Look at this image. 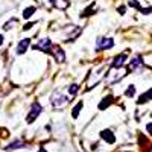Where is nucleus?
Segmentation results:
<instances>
[{"mask_svg": "<svg viewBox=\"0 0 152 152\" xmlns=\"http://www.w3.org/2000/svg\"><path fill=\"white\" fill-rule=\"evenodd\" d=\"M126 72H128V69H113L108 75H107V82L108 84H116V82H119L123 76L126 75Z\"/></svg>", "mask_w": 152, "mask_h": 152, "instance_id": "nucleus-1", "label": "nucleus"}, {"mask_svg": "<svg viewBox=\"0 0 152 152\" xmlns=\"http://www.w3.org/2000/svg\"><path fill=\"white\" fill-rule=\"evenodd\" d=\"M50 102H52V105L55 108H62V107H66L67 102H69V97L64 96V94H61L59 91H55L52 94V97H50Z\"/></svg>", "mask_w": 152, "mask_h": 152, "instance_id": "nucleus-2", "label": "nucleus"}, {"mask_svg": "<svg viewBox=\"0 0 152 152\" xmlns=\"http://www.w3.org/2000/svg\"><path fill=\"white\" fill-rule=\"evenodd\" d=\"M114 46V40L113 38H105V37H99L97 38V43H96V47L97 50H107V49H111Z\"/></svg>", "mask_w": 152, "mask_h": 152, "instance_id": "nucleus-3", "label": "nucleus"}, {"mask_svg": "<svg viewBox=\"0 0 152 152\" xmlns=\"http://www.w3.org/2000/svg\"><path fill=\"white\" fill-rule=\"evenodd\" d=\"M34 49L41 50V52H50V50H52V41H50L49 38H41V40L34 46Z\"/></svg>", "mask_w": 152, "mask_h": 152, "instance_id": "nucleus-4", "label": "nucleus"}, {"mask_svg": "<svg viewBox=\"0 0 152 152\" xmlns=\"http://www.w3.org/2000/svg\"><path fill=\"white\" fill-rule=\"evenodd\" d=\"M41 113V105L38 104V102H35L34 105H32V108H31V113H29V116H28V123H32L37 117H38V114Z\"/></svg>", "mask_w": 152, "mask_h": 152, "instance_id": "nucleus-5", "label": "nucleus"}, {"mask_svg": "<svg viewBox=\"0 0 152 152\" xmlns=\"http://www.w3.org/2000/svg\"><path fill=\"white\" fill-rule=\"evenodd\" d=\"M52 52H53V56L58 62H64L66 61V53L64 50H62L61 47H52Z\"/></svg>", "mask_w": 152, "mask_h": 152, "instance_id": "nucleus-6", "label": "nucleus"}, {"mask_svg": "<svg viewBox=\"0 0 152 152\" xmlns=\"http://www.w3.org/2000/svg\"><path fill=\"white\" fill-rule=\"evenodd\" d=\"M125 61H126V53H120L119 56L114 58V61H113V69H122L123 64H125Z\"/></svg>", "mask_w": 152, "mask_h": 152, "instance_id": "nucleus-7", "label": "nucleus"}, {"mask_svg": "<svg viewBox=\"0 0 152 152\" xmlns=\"http://www.w3.org/2000/svg\"><path fill=\"white\" fill-rule=\"evenodd\" d=\"M100 137H102L104 140H105L107 143H110V145H113L114 142H116V137H114V134H113L110 129H104L102 132H100Z\"/></svg>", "mask_w": 152, "mask_h": 152, "instance_id": "nucleus-8", "label": "nucleus"}, {"mask_svg": "<svg viewBox=\"0 0 152 152\" xmlns=\"http://www.w3.org/2000/svg\"><path fill=\"white\" fill-rule=\"evenodd\" d=\"M29 44H31V38H24V40H21L18 43V47H17V53H24L28 50Z\"/></svg>", "mask_w": 152, "mask_h": 152, "instance_id": "nucleus-9", "label": "nucleus"}, {"mask_svg": "<svg viewBox=\"0 0 152 152\" xmlns=\"http://www.w3.org/2000/svg\"><path fill=\"white\" fill-rule=\"evenodd\" d=\"M111 104H113V96H107V97L102 99V102L99 104V110H105V108H108Z\"/></svg>", "mask_w": 152, "mask_h": 152, "instance_id": "nucleus-10", "label": "nucleus"}, {"mask_svg": "<svg viewBox=\"0 0 152 152\" xmlns=\"http://www.w3.org/2000/svg\"><path fill=\"white\" fill-rule=\"evenodd\" d=\"M53 5L58 9H66L69 8V0H53Z\"/></svg>", "mask_w": 152, "mask_h": 152, "instance_id": "nucleus-11", "label": "nucleus"}, {"mask_svg": "<svg viewBox=\"0 0 152 152\" xmlns=\"http://www.w3.org/2000/svg\"><path fill=\"white\" fill-rule=\"evenodd\" d=\"M142 64H143V61L137 56V58H134V59L131 61V64H129V70H134V69H137V67H140Z\"/></svg>", "mask_w": 152, "mask_h": 152, "instance_id": "nucleus-12", "label": "nucleus"}, {"mask_svg": "<svg viewBox=\"0 0 152 152\" xmlns=\"http://www.w3.org/2000/svg\"><path fill=\"white\" fill-rule=\"evenodd\" d=\"M35 11H37V8H35V6H29V8H26V9H24V12H23V17H24V18L32 17Z\"/></svg>", "mask_w": 152, "mask_h": 152, "instance_id": "nucleus-13", "label": "nucleus"}, {"mask_svg": "<svg viewBox=\"0 0 152 152\" xmlns=\"http://www.w3.org/2000/svg\"><path fill=\"white\" fill-rule=\"evenodd\" d=\"M84 107V104L82 102H79L78 105H76L75 108H73V111H72V116H73V119H76V117H78L79 116V111H81V108Z\"/></svg>", "mask_w": 152, "mask_h": 152, "instance_id": "nucleus-14", "label": "nucleus"}, {"mask_svg": "<svg viewBox=\"0 0 152 152\" xmlns=\"http://www.w3.org/2000/svg\"><path fill=\"white\" fill-rule=\"evenodd\" d=\"M134 93H135V87H134V85H129V87H128V90L125 91V96H126V97H132Z\"/></svg>", "mask_w": 152, "mask_h": 152, "instance_id": "nucleus-15", "label": "nucleus"}, {"mask_svg": "<svg viewBox=\"0 0 152 152\" xmlns=\"http://www.w3.org/2000/svg\"><path fill=\"white\" fill-rule=\"evenodd\" d=\"M78 90H79V85L78 84H72L69 87V93L70 94H76V93H78Z\"/></svg>", "mask_w": 152, "mask_h": 152, "instance_id": "nucleus-16", "label": "nucleus"}, {"mask_svg": "<svg viewBox=\"0 0 152 152\" xmlns=\"http://www.w3.org/2000/svg\"><path fill=\"white\" fill-rule=\"evenodd\" d=\"M17 148H23V143L21 142H14L9 145V149H17Z\"/></svg>", "mask_w": 152, "mask_h": 152, "instance_id": "nucleus-17", "label": "nucleus"}, {"mask_svg": "<svg viewBox=\"0 0 152 152\" xmlns=\"http://www.w3.org/2000/svg\"><path fill=\"white\" fill-rule=\"evenodd\" d=\"M129 6H132V8H140V5H138L137 0H131V2H129Z\"/></svg>", "mask_w": 152, "mask_h": 152, "instance_id": "nucleus-18", "label": "nucleus"}, {"mask_svg": "<svg viewBox=\"0 0 152 152\" xmlns=\"http://www.w3.org/2000/svg\"><path fill=\"white\" fill-rule=\"evenodd\" d=\"M146 129H148V132L152 135V122L151 123H148V126H146Z\"/></svg>", "mask_w": 152, "mask_h": 152, "instance_id": "nucleus-19", "label": "nucleus"}, {"mask_svg": "<svg viewBox=\"0 0 152 152\" xmlns=\"http://www.w3.org/2000/svg\"><path fill=\"white\" fill-rule=\"evenodd\" d=\"M32 26H34V23H28V24H26V26H24L23 29H24V31H26V29H31Z\"/></svg>", "mask_w": 152, "mask_h": 152, "instance_id": "nucleus-20", "label": "nucleus"}, {"mask_svg": "<svg viewBox=\"0 0 152 152\" xmlns=\"http://www.w3.org/2000/svg\"><path fill=\"white\" fill-rule=\"evenodd\" d=\"M146 94H148V97H149V99L152 100V88H151V90H149V91H148Z\"/></svg>", "mask_w": 152, "mask_h": 152, "instance_id": "nucleus-21", "label": "nucleus"}, {"mask_svg": "<svg viewBox=\"0 0 152 152\" xmlns=\"http://www.w3.org/2000/svg\"><path fill=\"white\" fill-rule=\"evenodd\" d=\"M119 12H120V14H125V6H120L119 8Z\"/></svg>", "mask_w": 152, "mask_h": 152, "instance_id": "nucleus-22", "label": "nucleus"}, {"mask_svg": "<svg viewBox=\"0 0 152 152\" xmlns=\"http://www.w3.org/2000/svg\"><path fill=\"white\" fill-rule=\"evenodd\" d=\"M38 152H47V151H46L44 148H41V149H40V151H38Z\"/></svg>", "mask_w": 152, "mask_h": 152, "instance_id": "nucleus-23", "label": "nucleus"}, {"mask_svg": "<svg viewBox=\"0 0 152 152\" xmlns=\"http://www.w3.org/2000/svg\"><path fill=\"white\" fill-rule=\"evenodd\" d=\"M2 43H3V37H2V35H0V44H2Z\"/></svg>", "mask_w": 152, "mask_h": 152, "instance_id": "nucleus-24", "label": "nucleus"}, {"mask_svg": "<svg viewBox=\"0 0 152 152\" xmlns=\"http://www.w3.org/2000/svg\"><path fill=\"white\" fill-rule=\"evenodd\" d=\"M149 152H152V148H151V149H149Z\"/></svg>", "mask_w": 152, "mask_h": 152, "instance_id": "nucleus-25", "label": "nucleus"}]
</instances>
